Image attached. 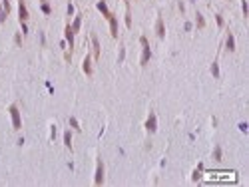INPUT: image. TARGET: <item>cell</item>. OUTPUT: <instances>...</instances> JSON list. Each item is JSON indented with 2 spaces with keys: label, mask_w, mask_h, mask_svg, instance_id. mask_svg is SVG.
I'll return each instance as SVG.
<instances>
[{
  "label": "cell",
  "mask_w": 249,
  "mask_h": 187,
  "mask_svg": "<svg viewBox=\"0 0 249 187\" xmlns=\"http://www.w3.org/2000/svg\"><path fill=\"white\" fill-rule=\"evenodd\" d=\"M155 34H158V38H166V26H163V18H158V20H155Z\"/></svg>",
  "instance_id": "cell-8"
},
{
  "label": "cell",
  "mask_w": 249,
  "mask_h": 187,
  "mask_svg": "<svg viewBox=\"0 0 249 187\" xmlns=\"http://www.w3.org/2000/svg\"><path fill=\"white\" fill-rule=\"evenodd\" d=\"M241 10H243V16H247V2L241 0Z\"/></svg>",
  "instance_id": "cell-21"
},
{
  "label": "cell",
  "mask_w": 249,
  "mask_h": 187,
  "mask_svg": "<svg viewBox=\"0 0 249 187\" xmlns=\"http://www.w3.org/2000/svg\"><path fill=\"white\" fill-rule=\"evenodd\" d=\"M8 112H10V117H12V127H14V129H20V127H22V120H20L18 108H16V105H10Z\"/></svg>",
  "instance_id": "cell-2"
},
{
  "label": "cell",
  "mask_w": 249,
  "mask_h": 187,
  "mask_svg": "<svg viewBox=\"0 0 249 187\" xmlns=\"http://www.w3.org/2000/svg\"><path fill=\"white\" fill-rule=\"evenodd\" d=\"M70 125H72V127H74V129H76V131H80V129H82V127H80V125H78V121H76V120H74V117H70Z\"/></svg>",
  "instance_id": "cell-18"
},
{
  "label": "cell",
  "mask_w": 249,
  "mask_h": 187,
  "mask_svg": "<svg viewBox=\"0 0 249 187\" xmlns=\"http://www.w3.org/2000/svg\"><path fill=\"white\" fill-rule=\"evenodd\" d=\"M18 16H20V24H26V20H28V10H26V4H24V0H20V4H18Z\"/></svg>",
  "instance_id": "cell-5"
},
{
  "label": "cell",
  "mask_w": 249,
  "mask_h": 187,
  "mask_svg": "<svg viewBox=\"0 0 249 187\" xmlns=\"http://www.w3.org/2000/svg\"><path fill=\"white\" fill-rule=\"evenodd\" d=\"M42 12H44V14H50V4L42 2Z\"/></svg>",
  "instance_id": "cell-20"
},
{
  "label": "cell",
  "mask_w": 249,
  "mask_h": 187,
  "mask_svg": "<svg viewBox=\"0 0 249 187\" xmlns=\"http://www.w3.org/2000/svg\"><path fill=\"white\" fill-rule=\"evenodd\" d=\"M124 56H126V50H124V46H122V50H120V62L124 60Z\"/></svg>",
  "instance_id": "cell-26"
},
{
  "label": "cell",
  "mask_w": 249,
  "mask_h": 187,
  "mask_svg": "<svg viewBox=\"0 0 249 187\" xmlns=\"http://www.w3.org/2000/svg\"><path fill=\"white\" fill-rule=\"evenodd\" d=\"M213 157H215V159H219V157H221V149H219V147H215V151H213Z\"/></svg>",
  "instance_id": "cell-22"
},
{
  "label": "cell",
  "mask_w": 249,
  "mask_h": 187,
  "mask_svg": "<svg viewBox=\"0 0 249 187\" xmlns=\"http://www.w3.org/2000/svg\"><path fill=\"white\" fill-rule=\"evenodd\" d=\"M98 10H100V12H102V14H104V16H106V18H108V16H110V14H112V12H110V10H108V6H106V2H104V0H100V2H98Z\"/></svg>",
  "instance_id": "cell-13"
},
{
  "label": "cell",
  "mask_w": 249,
  "mask_h": 187,
  "mask_svg": "<svg viewBox=\"0 0 249 187\" xmlns=\"http://www.w3.org/2000/svg\"><path fill=\"white\" fill-rule=\"evenodd\" d=\"M82 68H84V74H86V76H92V60H90V56L84 58Z\"/></svg>",
  "instance_id": "cell-10"
},
{
  "label": "cell",
  "mask_w": 249,
  "mask_h": 187,
  "mask_svg": "<svg viewBox=\"0 0 249 187\" xmlns=\"http://www.w3.org/2000/svg\"><path fill=\"white\" fill-rule=\"evenodd\" d=\"M195 22H197V26H199V28H203V26H205V20H203V16H201V14H197Z\"/></svg>",
  "instance_id": "cell-17"
},
{
  "label": "cell",
  "mask_w": 249,
  "mask_h": 187,
  "mask_svg": "<svg viewBox=\"0 0 249 187\" xmlns=\"http://www.w3.org/2000/svg\"><path fill=\"white\" fill-rule=\"evenodd\" d=\"M14 42H16V44H18V46H20V42H22V36H20V34H16V38H14Z\"/></svg>",
  "instance_id": "cell-25"
},
{
  "label": "cell",
  "mask_w": 249,
  "mask_h": 187,
  "mask_svg": "<svg viewBox=\"0 0 249 187\" xmlns=\"http://www.w3.org/2000/svg\"><path fill=\"white\" fill-rule=\"evenodd\" d=\"M80 24H82V16H76V20H74V24H72V30H74V34L80 30Z\"/></svg>",
  "instance_id": "cell-14"
},
{
  "label": "cell",
  "mask_w": 249,
  "mask_h": 187,
  "mask_svg": "<svg viewBox=\"0 0 249 187\" xmlns=\"http://www.w3.org/2000/svg\"><path fill=\"white\" fill-rule=\"evenodd\" d=\"M108 22H110V34H112L114 38H118V20H116V16L110 14L108 16Z\"/></svg>",
  "instance_id": "cell-6"
},
{
  "label": "cell",
  "mask_w": 249,
  "mask_h": 187,
  "mask_svg": "<svg viewBox=\"0 0 249 187\" xmlns=\"http://www.w3.org/2000/svg\"><path fill=\"white\" fill-rule=\"evenodd\" d=\"M211 74H213V78H219V66H217V60L211 64Z\"/></svg>",
  "instance_id": "cell-16"
},
{
  "label": "cell",
  "mask_w": 249,
  "mask_h": 187,
  "mask_svg": "<svg viewBox=\"0 0 249 187\" xmlns=\"http://www.w3.org/2000/svg\"><path fill=\"white\" fill-rule=\"evenodd\" d=\"M4 4V10H2V16H0V20H6V16L10 14V0H2Z\"/></svg>",
  "instance_id": "cell-12"
},
{
  "label": "cell",
  "mask_w": 249,
  "mask_h": 187,
  "mask_svg": "<svg viewBox=\"0 0 249 187\" xmlns=\"http://www.w3.org/2000/svg\"><path fill=\"white\" fill-rule=\"evenodd\" d=\"M199 179V169H195V171H193V181H197Z\"/></svg>",
  "instance_id": "cell-23"
},
{
  "label": "cell",
  "mask_w": 249,
  "mask_h": 187,
  "mask_svg": "<svg viewBox=\"0 0 249 187\" xmlns=\"http://www.w3.org/2000/svg\"><path fill=\"white\" fill-rule=\"evenodd\" d=\"M215 20H217V26H223V18H221V16H215Z\"/></svg>",
  "instance_id": "cell-24"
},
{
  "label": "cell",
  "mask_w": 249,
  "mask_h": 187,
  "mask_svg": "<svg viewBox=\"0 0 249 187\" xmlns=\"http://www.w3.org/2000/svg\"><path fill=\"white\" fill-rule=\"evenodd\" d=\"M64 34H66V40H68V44H70V54H72V50H74V30H72L70 24L64 28Z\"/></svg>",
  "instance_id": "cell-7"
},
{
  "label": "cell",
  "mask_w": 249,
  "mask_h": 187,
  "mask_svg": "<svg viewBox=\"0 0 249 187\" xmlns=\"http://www.w3.org/2000/svg\"><path fill=\"white\" fill-rule=\"evenodd\" d=\"M140 42H142V60H140V64L142 66H146L147 62H150V58H151V50H150V44H147V38L146 36H140Z\"/></svg>",
  "instance_id": "cell-1"
},
{
  "label": "cell",
  "mask_w": 249,
  "mask_h": 187,
  "mask_svg": "<svg viewBox=\"0 0 249 187\" xmlns=\"http://www.w3.org/2000/svg\"><path fill=\"white\" fill-rule=\"evenodd\" d=\"M64 143H66L68 149H72V133H70V131H66V133H64Z\"/></svg>",
  "instance_id": "cell-15"
},
{
  "label": "cell",
  "mask_w": 249,
  "mask_h": 187,
  "mask_svg": "<svg viewBox=\"0 0 249 187\" xmlns=\"http://www.w3.org/2000/svg\"><path fill=\"white\" fill-rule=\"evenodd\" d=\"M146 129L150 131V133H154L155 129H158V120H155V113H150L146 120Z\"/></svg>",
  "instance_id": "cell-4"
},
{
  "label": "cell",
  "mask_w": 249,
  "mask_h": 187,
  "mask_svg": "<svg viewBox=\"0 0 249 187\" xmlns=\"http://www.w3.org/2000/svg\"><path fill=\"white\" fill-rule=\"evenodd\" d=\"M94 183H96V185H102V183H104V163H102V159H98V165H96Z\"/></svg>",
  "instance_id": "cell-3"
},
{
  "label": "cell",
  "mask_w": 249,
  "mask_h": 187,
  "mask_svg": "<svg viewBox=\"0 0 249 187\" xmlns=\"http://www.w3.org/2000/svg\"><path fill=\"white\" fill-rule=\"evenodd\" d=\"M92 48H94V58H100V42H98V36L92 34Z\"/></svg>",
  "instance_id": "cell-9"
},
{
  "label": "cell",
  "mask_w": 249,
  "mask_h": 187,
  "mask_svg": "<svg viewBox=\"0 0 249 187\" xmlns=\"http://www.w3.org/2000/svg\"><path fill=\"white\" fill-rule=\"evenodd\" d=\"M225 46H227V50H229V52H233V50H235V38H233V34H231V32H227Z\"/></svg>",
  "instance_id": "cell-11"
},
{
  "label": "cell",
  "mask_w": 249,
  "mask_h": 187,
  "mask_svg": "<svg viewBox=\"0 0 249 187\" xmlns=\"http://www.w3.org/2000/svg\"><path fill=\"white\" fill-rule=\"evenodd\" d=\"M126 26H132V16H130V8L126 10Z\"/></svg>",
  "instance_id": "cell-19"
}]
</instances>
